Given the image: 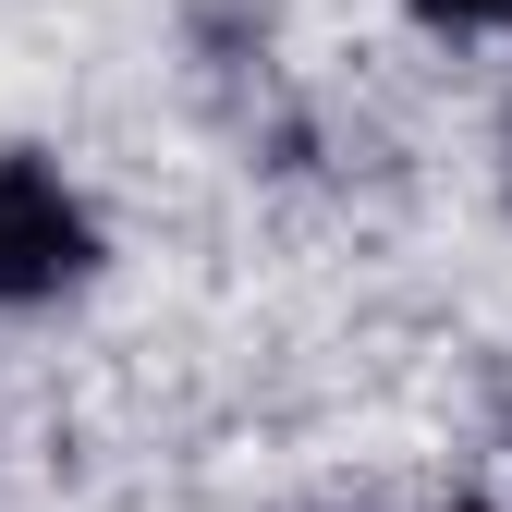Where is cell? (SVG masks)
I'll return each instance as SVG.
<instances>
[{
	"label": "cell",
	"mask_w": 512,
	"mask_h": 512,
	"mask_svg": "<svg viewBox=\"0 0 512 512\" xmlns=\"http://www.w3.org/2000/svg\"><path fill=\"white\" fill-rule=\"evenodd\" d=\"M110 269V232L86 208V183L49 147H0V317H49Z\"/></svg>",
	"instance_id": "cell-1"
},
{
	"label": "cell",
	"mask_w": 512,
	"mask_h": 512,
	"mask_svg": "<svg viewBox=\"0 0 512 512\" xmlns=\"http://www.w3.org/2000/svg\"><path fill=\"white\" fill-rule=\"evenodd\" d=\"M452 512H512V500H452Z\"/></svg>",
	"instance_id": "cell-4"
},
{
	"label": "cell",
	"mask_w": 512,
	"mask_h": 512,
	"mask_svg": "<svg viewBox=\"0 0 512 512\" xmlns=\"http://www.w3.org/2000/svg\"><path fill=\"white\" fill-rule=\"evenodd\" d=\"M305 512H366V500H305Z\"/></svg>",
	"instance_id": "cell-3"
},
{
	"label": "cell",
	"mask_w": 512,
	"mask_h": 512,
	"mask_svg": "<svg viewBox=\"0 0 512 512\" xmlns=\"http://www.w3.org/2000/svg\"><path fill=\"white\" fill-rule=\"evenodd\" d=\"M427 37H512V0H403Z\"/></svg>",
	"instance_id": "cell-2"
}]
</instances>
